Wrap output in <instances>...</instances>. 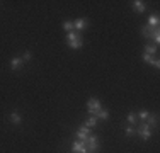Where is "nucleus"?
Here are the masks:
<instances>
[{"instance_id": "nucleus-23", "label": "nucleus", "mask_w": 160, "mask_h": 153, "mask_svg": "<svg viewBox=\"0 0 160 153\" xmlns=\"http://www.w3.org/2000/svg\"><path fill=\"white\" fill-rule=\"evenodd\" d=\"M153 56H150V55H143V61H145V63H148V65H152V63H153Z\"/></svg>"}, {"instance_id": "nucleus-20", "label": "nucleus", "mask_w": 160, "mask_h": 153, "mask_svg": "<svg viewBox=\"0 0 160 153\" xmlns=\"http://www.w3.org/2000/svg\"><path fill=\"white\" fill-rule=\"evenodd\" d=\"M63 29L68 31V32L75 31V29H73V22H72V21H65V22H63Z\"/></svg>"}, {"instance_id": "nucleus-14", "label": "nucleus", "mask_w": 160, "mask_h": 153, "mask_svg": "<svg viewBox=\"0 0 160 153\" xmlns=\"http://www.w3.org/2000/svg\"><path fill=\"white\" fill-rule=\"evenodd\" d=\"M155 53H157V46L155 44H145V55H150V56H153Z\"/></svg>"}, {"instance_id": "nucleus-21", "label": "nucleus", "mask_w": 160, "mask_h": 153, "mask_svg": "<svg viewBox=\"0 0 160 153\" xmlns=\"http://www.w3.org/2000/svg\"><path fill=\"white\" fill-rule=\"evenodd\" d=\"M21 58H22V61H24V63H29V61L32 60V53H31V51H26L24 55L21 56Z\"/></svg>"}, {"instance_id": "nucleus-9", "label": "nucleus", "mask_w": 160, "mask_h": 153, "mask_svg": "<svg viewBox=\"0 0 160 153\" xmlns=\"http://www.w3.org/2000/svg\"><path fill=\"white\" fill-rule=\"evenodd\" d=\"M22 63H24V61H22L21 56H14V58L10 60V68H12L14 72H17V70L22 68Z\"/></svg>"}, {"instance_id": "nucleus-13", "label": "nucleus", "mask_w": 160, "mask_h": 153, "mask_svg": "<svg viewBox=\"0 0 160 153\" xmlns=\"http://www.w3.org/2000/svg\"><path fill=\"white\" fill-rule=\"evenodd\" d=\"M10 122H12L14 126H19L22 122V117H21V114H19L17 111H12V112H10Z\"/></svg>"}, {"instance_id": "nucleus-7", "label": "nucleus", "mask_w": 160, "mask_h": 153, "mask_svg": "<svg viewBox=\"0 0 160 153\" xmlns=\"http://www.w3.org/2000/svg\"><path fill=\"white\" fill-rule=\"evenodd\" d=\"M87 26H89V21H87V19H83V17L73 21V29L77 31V32H80V31H85Z\"/></svg>"}, {"instance_id": "nucleus-1", "label": "nucleus", "mask_w": 160, "mask_h": 153, "mask_svg": "<svg viewBox=\"0 0 160 153\" xmlns=\"http://www.w3.org/2000/svg\"><path fill=\"white\" fill-rule=\"evenodd\" d=\"M67 43L70 49H82L83 48V39H82V32L72 31L67 34Z\"/></svg>"}, {"instance_id": "nucleus-3", "label": "nucleus", "mask_w": 160, "mask_h": 153, "mask_svg": "<svg viewBox=\"0 0 160 153\" xmlns=\"http://www.w3.org/2000/svg\"><path fill=\"white\" fill-rule=\"evenodd\" d=\"M99 109H102V106H101V102H99V99L90 97L89 101H87V111H89V114H90V116H94V114H96Z\"/></svg>"}, {"instance_id": "nucleus-18", "label": "nucleus", "mask_w": 160, "mask_h": 153, "mask_svg": "<svg viewBox=\"0 0 160 153\" xmlns=\"http://www.w3.org/2000/svg\"><path fill=\"white\" fill-rule=\"evenodd\" d=\"M152 37H153V43H155V44L160 43V29H158V27L153 29V32H152Z\"/></svg>"}, {"instance_id": "nucleus-12", "label": "nucleus", "mask_w": 160, "mask_h": 153, "mask_svg": "<svg viewBox=\"0 0 160 153\" xmlns=\"http://www.w3.org/2000/svg\"><path fill=\"white\" fill-rule=\"evenodd\" d=\"M94 116H96L97 119H101V121H108L109 119V109H104V107H102V109H99Z\"/></svg>"}, {"instance_id": "nucleus-16", "label": "nucleus", "mask_w": 160, "mask_h": 153, "mask_svg": "<svg viewBox=\"0 0 160 153\" xmlns=\"http://www.w3.org/2000/svg\"><path fill=\"white\" fill-rule=\"evenodd\" d=\"M97 122H99V119H97L96 116H90L89 119L85 121V126H87V128H96V126H97Z\"/></svg>"}, {"instance_id": "nucleus-19", "label": "nucleus", "mask_w": 160, "mask_h": 153, "mask_svg": "<svg viewBox=\"0 0 160 153\" xmlns=\"http://www.w3.org/2000/svg\"><path fill=\"white\" fill-rule=\"evenodd\" d=\"M124 135H126L128 138H131V136L136 135V129L133 128V126H126V129H124Z\"/></svg>"}, {"instance_id": "nucleus-10", "label": "nucleus", "mask_w": 160, "mask_h": 153, "mask_svg": "<svg viewBox=\"0 0 160 153\" xmlns=\"http://www.w3.org/2000/svg\"><path fill=\"white\" fill-rule=\"evenodd\" d=\"M131 7H133V10L138 12V14H143L145 10H147V5H145V2H142V0H135Z\"/></svg>"}, {"instance_id": "nucleus-2", "label": "nucleus", "mask_w": 160, "mask_h": 153, "mask_svg": "<svg viewBox=\"0 0 160 153\" xmlns=\"http://www.w3.org/2000/svg\"><path fill=\"white\" fill-rule=\"evenodd\" d=\"M83 143H85L87 153H99V150H101V143H99V138L97 136L90 135L85 141H83Z\"/></svg>"}, {"instance_id": "nucleus-11", "label": "nucleus", "mask_w": 160, "mask_h": 153, "mask_svg": "<svg viewBox=\"0 0 160 153\" xmlns=\"http://www.w3.org/2000/svg\"><path fill=\"white\" fill-rule=\"evenodd\" d=\"M158 22H160V19H158V14H152L150 17H148V22H147V26H148V27H152V29H155V27H158Z\"/></svg>"}, {"instance_id": "nucleus-8", "label": "nucleus", "mask_w": 160, "mask_h": 153, "mask_svg": "<svg viewBox=\"0 0 160 153\" xmlns=\"http://www.w3.org/2000/svg\"><path fill=\"white\" fill-rule=\"evenodd\" d=\"M145 124H147L150 129H152V128H157V126H158V116H157V114H148Z\"/></svg>"}, {"instance_id": "nucleus-17", "label": "nucleus", "mask_w": 160, "mask_h": 153, "mask_svg": "<svg viewBox=\"0 0 160 153\" xmlns=\"http://www.w3.org/2000/svg\"><path fill=\"white\" fill-rule=\"evenodd\" d=\"M126 122H128V124H129V126H135V124H136V114H135V112H133V111H131V112H128V117H126Z\"/></svg>"}, {"instance_id": "nucleus-4", "label": "nucleus", "mask_w": 160, "mask_h": 153, "mask_svg": "<svg viewBox=\"0 0 160 153\" xmlns=\"http://www.w3.org/2000/svg\"><path fill=\"white\" fill-rule=\"evenodd\" d=\"M136 133H138L140 136H142V140L143 141H148L152 138V129L148 128L147 124H145V122H142V124H140V128L136 129Z\"/></svg>"}, {"instance_id": "nucleus-22", "label": "nucleus", "mask_w": 160, "mask_h": 153, "mask_svg": "<svg viewBox=\"0 0 160 153\" xmlns=\"http://www.w3.org/2000/svg\"><path fill=\"white\" fill-rule=\"evenodd\" d=\"M148 114H150V112H148L147 109H142V111L138 112V117H140V119H142V121L145 122V121H147V117H148Z\"/></svg>"}, {"instance_id": "nucleus-6", "label": "nucleus", "mask_w": 160, "mask_h": 153, "mask_svg": "<svg viewBox=\"0 0 160 153\" xmlns=\"http://www.w3.org/2000/svg\"><path fill=\"white\" fill-rule=\"evenodd\" d=\"M72 153H87L85 143H83V141L75 140L73 143H72Z\"/></svg>"}, {"instance_id": "nucleus-24", "label": "nucleus", "mask_w": 160, "mask_h": 153, "mask_svg": "<svg viewBox=\"0 0 160 153\" xmlns=\"http://www.w3.org/2000/svg\"><path fill=\"white\" fill-rule=\"evenodd\" d=\"M152 65H153L155 68H160V60H157V58H155V60H153V63H152Z\"/></svg>"}, {"instance_id": "nucleus-15", "label": "nucleus", "mask_w": 160, "mask_h": 153, "mask_svg": "<svg viewBox=\"0 0 160 153\" xmlns=\"http://www.w3.org/2000/svg\"><path fill=\"white\" fill-rule=\"evenodd\" d=\"M152 32H153V29L148 27V26H143V27H142V36L145 37V39H150V37H152Z\"/></svg>"}, {"instance_id": "nucleus-5", "label": "nucleus", "mask_w": 160, "mask_h": 153, "mask_svg": "<svg viewBox=\"0 0 160 153\" xmlns=\"http://www.w3.org/2000/svg\"><path fill=\"white\" fill-rule=\"evenodd\" d=\"M75 136H77V140H78V141H85L87 138L90 136V128H87L85 124L80 126V128L77 129V135H75Z\"/></svg>"}]
</instances>
